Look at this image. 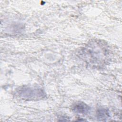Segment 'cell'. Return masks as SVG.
Listing matches in <instances>:
<instances>
[{
    "instance_id": "cell-1",
    "label": "cell",
    "mask_w": 122,
    "mask_h": 122,
    "mask_svg": "<svg viewBox=\"0 0 122 122\" xmlns=\"http://www.w3.org/2000/svg\"><path fill=\"white\" fill-rule=\"evenodd\" d=\"M17 95L24 100H39L46 96L44 91L40 88L23 86L16 91Z\"/></svg>"
},
{
    "instance_id": "cell-2",
    "label": "cell",
    "mask_w": 122,
    "mask_h": 122,
    "mask_svg": "<svg viewBox=\"0 0 122 122\" xmlns=\"http://www.w3.org/2000/svg\"><path fill=\"white\" fill-rule=\"evenodd\" d=\"M72 111L76 113L87 114L91 110V107L85 103L81 102H75L72 107Z\"/></svg>"
},
{
    "instance_id": "cell-3",
    "label": "cell",
    "mask_w": 122,
    "mask_h": 122,
    "mask_svg": "<svg viewBox=\"0 0 122 122\" xmlns=\"http://www.w3.org/2000/svg\"><path fill=\"white\" fill-rule=\"evenodd\" d=\"M96 116L99 121H105L110 117L109 111L104 108H99L96 112Z\"/></svg>"
}]
</instances>
